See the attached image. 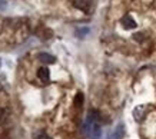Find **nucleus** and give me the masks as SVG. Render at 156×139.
<instances>
[{
	"label": "nucleus",
	"instance_id": "20e7f679",
	"mask_svg": "<svg viewBox=\"0 0 156 139\" xmlns=\"http://www.w3.org/2000/svg\"><path fill=\"white\" fill-rule=\"evenodd\" d=\"M125 135H126L125 125H123V123H119L118 126H116V129H115L112 134H109L108 139H123V138H125Z\"/></svg>",
	"mask_w": 156,
	"mask_h": 139
},
{
	"label": "nucleus",
	"instance_id": "9d476101",
	"mask_svg": "<svg viewBox=\"0 0 156 139\" xmlns=\"http://www.w3.org/2000/svg\"><path fill=\"white\" fill-rule=\"evenodd\" d=\"M86 33H89V29H83V30L79 29V30H76V34H77V36H79L80 39L83 37V36H85Z\"/></svg>",
	"mask_w": 156,
	"mask_h": 139
},
{
	"label": "nucleus",
	"instance_id": "6e6552de",
	"mask_svg": "<svg viewBox=\"0 0 156 139\" xmlns=\"http://www.w3.org/2000/svg\"><path fill=\"white\" fill-rule=\"evenodd\" d=\"M83 102H85V96H83V93L82 92H79L77 95H76L75 101H73V103H75L76 108H80L82 105H83Z\"/></svg>",
	"mask_w": 156,
	"mask_h": 139
},
{
	"label": "nucleus",
	"instance_id": "9b49d317",
	"mask_svg": "<svg viewBox=\"0 0 156 139\" xmlns=\"http://www.w3.org/2000/svg\"><path fill=\"white\" fill-rule=\"evenodd\" d=\"M133 37H135V40L140 42V40H143V34H142V33H136L135 36H133Z\"/></svg>",
	"mask_w": 156,
	"mask_h": 139
},
{
	"label": "nucleus",
	"instance_id": "ddd939ff",
	"mask_svg": "<svg viewBox=\"0 0 156 139\" xmlns=\"http://www.w3.org/2000/svg\"><path fill=\"white\" fill-rule=\"evenodd\" d=\"M0 65H2V60H0Z\"/></svg>",
	"mask_w": 156,
	"mask_h": 139
},
{
	"label": "nucleus",
	"instance_id": "1a4fd4ad",
	"mask_svg": "<svg viewBox=\"0 0 156 139\" xmlns=\"http://www.w3.org/2000/svg\"><path fill=\"white\" fill-rule=\"evenodd\" d=\"M33 139H49V138L43 130H39V132H34L33 134Z\"/></svg>",
	"mask_w": 156,
	"mask_h": 139
},
{
	"label": "nucleus",
	"instance_id": "423d86ee",
	"mask_svg": "<svg viewBox=\"0 0 156 139\" xmlns=\"http://www.w3.org/2000/svg\"><path fill=\"white\" fill-rule=\"evenodd\" d=\"M37 76H39V79H40L43 83H48V82L50 80V70H49L46 66L40 67V69L37 70Z\"/></svg>",
	"mask_w": 156,
	"mask_h": 139
},
{
	"label": "nucleus",
	"instance_id": "f8f14e48",
	"mask_svg": "<svg viewBox=\"0 0 156 139\" xmlns=\"http://www.w3.org/2000/svg\"><path fill=\"white\" fill-rule=\"evenodd\" d=\"M6 7H7V5H6V0H0V9L5 10Z\"/></svg>",
	"mask_w": 156,
	"mask_h": 139
},
{
	"label": "nucleus",
	"instance_id": "0eeeda50",
	"mask_svg": "<svg viewBox=\"0 0 156 139\" xmlns=\"http://www.w3.org/2000/svg\"><path fill=\"white\" fill-rule=\"evenodd\" d=\"M37 59L42 63H46V65H52V63L56 62V58L53 55H50V53H39Z\"/></svg>",
	"mask_w": 156,
	"mask_h": 139
},
{
	"label": "nucleus",
	"instance_id": "7ed1b4c3",
	"mask_svg": "<svg viewBox=\"0 0 156 139\" xmlns=\"http://www.w3.org/2000/svg\"><path fill=\"white\" fill-rule=\"evenodd\" d=\"M147 110H149L147 105H139V106H136V108L133 109V118H135V120H136V122H142V120L145 119V116H146Z\"/></svg>",
	"mask_w": 156,
	"mask_h": 139
},
{
	"label": "nucleus",
	"instance_id": "39448f33",
	"mask_svg": "<svg viewBox=\"0 0 156 139\" xmlns=\"http://www.w3.org/2000/svg\"><path fill=\"white\" fill-rule=\"evenodd\" d=\"M120 24L123 26V29H126V30H130V29H135L137 24H136V22L133 20V17L130 15H125L120 19Z\"/></svg>",
	"mask_w": 156,
	"mask_h": 139
},
{
	"label": "nucleus",
	"instance_id": "f03ea898",
	"mask_svg": "<svg viewBox=\"0 0 156 139\" xmlns=\"http://www.w3.org/2000/svg\"><path fill=\"white\" fill-rule=\"evenodd\" d=\"M73 6L76 9L90 15L93 12V7H95V0H73Z\"/></svg>",
	"mask_w": 156,
	"mask_h": 139
},
{
	"label": "nucleus",
	"instance_id": "f257e3e1",
	"mask_svg": "<svg viewBox=\"0 0 156 139\" xmlns=\"http://www.w3.org/2000/svg\"><path fill=\"white\" fill-rule=\"evenodd\" d=\"M102 115L98 110L90 109L83 123V134L87 139H102Z\"/></svg>",
	"mask_w": 156,
	"mask_h": 139
}]
</instances>
